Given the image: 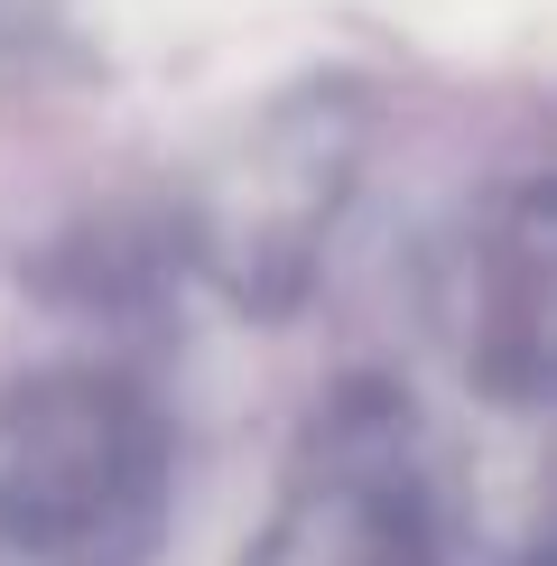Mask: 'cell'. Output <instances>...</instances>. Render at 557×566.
I'll return each instance as SVG.
<instances>
[{
  "label": "cell",
  "instance_id": "obj_4",
  "mask_svg": "<svg viewBox=\"0 0 557 566\" xmlns=\"http://www.w3.org/2000/svg\"><path fill=\"white\" fill-rule=\"evenodd\" d=\"M344 139H325V130H270L261 139V158H251L242 177L223 186L214 205H204V270L223 279L242 306H288L297 289H307V270H316V232L325 214L344 205Z\"/></svg>",
  "mask_w": 557,
  "mask_h": 566
},
{
  "label": "cell",
  "instance_id": "obj_3",
  "mask_svg": "<svg viewBox=\"0 0 557 566\" xmlns=\"http://www.w3.org/2000/svg\"><path fill=\"white\" fill-rule=\"evenodd\" d=\"M428 306H437L446 363L483 399H502V409L548 399V196L529 177L483 196L455 223Z\"/></svg>",
  "mask_w": 557,
  "mask_h": 566
},
{
  "label": "cell",
  "instance_id": "obj_2",
  "mask_svg": "<svg viewBox=\"0 0 557 566\" xmlns=\"http://www.w3.org/2000/svg\"><path fill=\"white\" fill-rule=\"evenodd\" d=\"M242 566H511L464 521L446 455L381 381H344L288 464L261 548Z\"/></svg>",
  "mask_w": 557,
  "mask_h": 566
},
{
  "label": "cell",
  "instance_id": "obj_1",
  "mask_svg": "<svg viewBox=\"0 0 557 566\" xmlns=\"http://www.w3.org/2000/svg\"><path fill=\"white\" fill-rule=\"evenodd\" d=\"M177 511V428L130 371L56 363L0 390V557L149 566Z\"/></svg>",
  "mask_w": 557,
  "mask_h": 566
}]
</instances>
